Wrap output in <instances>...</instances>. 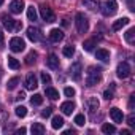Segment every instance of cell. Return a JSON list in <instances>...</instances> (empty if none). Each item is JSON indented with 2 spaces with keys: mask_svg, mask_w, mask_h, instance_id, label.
Instances as JSON below:
<instances>
[{
  "mask_svg": "<svg viewBox=\"0 0 135 135\" xmlns=\"http://www.w3.org/2000/svg\"><path fill=\"white\" fill-rule=\"evenodd\" d=\"M8 67L10 69H13V70H18L19 69V62H18V59H15V57H11V56H8Z\"/></svg>",
  "mask_w": 135,
  "mask_h": 135,
  "instance_id": "28",
  "label": "cell"
},
{
  "mask_svg": "<svg viewBox=\"0 0 135 135\" xmlns=\"http://www.w3.org/2000/svg\"><path fill=\"white\" fill-rule=\"evenodd\" d=\"M37 88H38L37 76H35L33 73H29V75L26 76V89H29V91H33V89H37Z\"/></svg>",
  "mask_w": 135,
  "mask_h": 135,
  "instance_id": "9",
  "label": "cell"
},
{
  "mask_svg": "<svg viewBox=\"0 0 135 135\" xmlns=\"http://www.w3.org/2000/svg\"><path fill=\"white\" fill-rule=\"evenodd\" d=\"M102 132L110 135V133H114V132H116V127H114L113 124H108V122H107V124H103V126H102Z\"/></svg>",
  "mask_w": 135,
  "mask_h": 135,
  "instance_id": "29",
  "label": "cell"
},
{
  "mask_svg": "<svg viewBox=\"0 0 135 135\" xmlns=\"http://www.w3.org/2000/svg\"><path fill=\"white\" fill-rule=\"evenodd\" d=\"M94 46H95V41H94V40H86V41L83 43L84 51H92V49H94Z\"/></svg>",
  "mask_w": 135,
  "mask_h": 135,
  "instance_id": "32",
  "label": "cell"
},
{
  "mask_svg": "<svg viewBox=\"0 0 135 135\" xmlns=\"http://www.w3.org/2000/svg\"><path fill=\"white\" fill-rule=\"evenodd\" d=\"M18 83H19V78H18V76H13L11 80H8V83H7V89H8V91H13V89H16Z\"/></svg>",
  "mask_w": 135,
  "mask_h": 135,
  "instance_id": "26",
  "label": "cell"
},
{
  "mask_svg": "<svg viewBox=\"0 0 135 135\" xmlns=\"http://www.w3.org/2000/svg\"><path fill=\"white\" fill-rule=\"evenodd\" d=\"M27 18H29V21H37V18H38V15H37V10L33 8V5H30V7H27Z\"/></svg>",
  "mask_w": 135,
  "mask_h": 135,
  "instance_id": "23",
  "label": "cell"
},
{
  "mask_svg": "<svg viewBox=\"0 0 135 135\" xmlns=\"http://www.w3.org/2000/svg\"><path fill=\"white\" fill-rule=\"evenodd\" d=\"M118 11V3L116 0H107V2L102 5V13L103 16H113Z\"/></svg>",
  "mask_w": 135,
  "mask_h": 135,
  "instance_id": "4",
  "label": "cell"
},
{
  "mask_svg": "<svg viewBox=\"0 0 135 135\" xmlns=\"http://www.w3.org/2000/svg\"><path fill=\"white\" fill-rule=\"evenodd\" d=\"M49 40L54 41V43L62 41V40H64V32H62L60 29H51V32H49Z\"/></svg>",
  "mask_w": 135,
  "mask_h": 135,
  "instance_id": "13",
  "label": "cell"
},
{
  "mask_svg": "<svg viewBox=\"0 0 135 135\" xmlns=\"http://www.w3.org/2000/svg\"><path fill=\"white\" fill-rule=\"evenodd\" d=\"M30 103H32V105H37V107L41 105V103H43V95H40V94L32 95V97H30Z\"/></svg>",
  "mask_w": 135,
  "mask_h": 135,
  "instance_id": "30",
  "label": "cell"
},
{
  "mask_svg": "<svg viewBox=\"0 0 135 135\" xmlns=\"http://www.w3.org/2000/svg\"><path fill=\"white\" fill-rule=\"evenodd\" d=\"M15 113H16L18 118H24V116L27 114V108L22 107V105H21V107H16V108H15Z\"/></svg>",
  "mask_w": 135,
  "mask_h": 135,
  "instance_id": "31",
  "label": "cell"
},
{
  "mask_svg": "<svg viewBox=\"0 0 135 135\" xmlns=\"http://www.w3.org/2000/svg\"><path fill=\"white\" fill-rule=\"evenodd\" d=\"M64 94H65L67 97H73V95H75V89H73V88H65V89H64Z\"/></svg>",
  "mask_w": 135,
  "mask_h": 135,
  "instance_id": "35",
  "label": "cell"
},
{
  "mask_svg": "<svg viewBox=\"0 0 135 135\" xmlns=\"http://www.w3.org/2000/svg\"><path fill=\"white\" fill-rule=\"evenodd\" d=\"M130 72H132V69H130L129 62H121V64L118 65V69H116V75H118V78H121V80L127 78V76L130 75Z\"/></svg>",
  "mask_w": 135,
  "mask_h": 135,
  "instance_id": "5",
  "label": "cell"
},
{
  "mask_svg": "<svg viewBox=\"0 0 135 135\" xmlns=\"http://www.w3.org/2000/svg\"><path fill=\"white\" fill-rule=\"evenodd\" d=\"M133 103H135V95L132 94L130 99H129V108H130V110H133Z\"/></svg>",
  "mask_w": 135,
  "mask_h": 135,
  "instance_id": "39",
  "label": "cell"
},
{
  "mask_svg": "<svg viewBox=\"0 0 135 135\" xmlns=\"http://www.w3.org/2000/svg\"><path fill=\"white\" fill-rule=\"evenodd\" d=\"M37 57H38L37 51H30V52L26 56V64H27V65H32V64H35V62H37Z\"/></svg>",
  "mask_w": 135,
  "mask_h": 135,
  "instance_id": "24",
  "label": "cell"
},
{
  "mask_svg": "<svg viewBox=\"0 0 135 135\" xmlns=\"http://www.w3.org/2000/svg\"><path fill=\"white\" fill-rule=\"evenodd\" d=\"M40 16H41V19L46 21V22H54V21H56V15H54L52 8H49L48 5H41V7H40Z\"/></svg>",
  "mask_w": 135,
  "mask_h": 135,
  "instance_id": "3",
  "label": "cell"
},
{
  "mask_svg": "<svg viewBox=\"0 0 135 135\" xmlns=\"http://www.w3.org/2000/svg\"><path fill=\"white\" fill-rule=\"evenodd\" d=\"M62 126H64V119H62V116H52L51 127H52L54 130H57V129H60Z\"/></svg>",
  "mask_w": 135,
  "mask_h": 135,
  "instance_id": "21",
  "label": "cell"
},
{
  "mask_svg": "<svg viewBox=\"0 0 135 135\" xmlns=\"http://www.w3.org/2000/svg\"><path fill=\"white\" fill-rule=\"evenodd\" d=\"M124 38H126V41H127V43H130V45H132V43L135 41V29H133V27H130V29L124 33Z\"/></svg>",
  "mask_w": 135,
  "mask_h": 135,
  "instance_id": "22",
  "label": "cell"
},
{
  "mask_svg": "<svg viewBox=\"0 0 135 135\" xmlns=\"http://www.w3.org/2000/svg\"><path fill=\"white\" fill-rule=\"evenodd\" d=\"M30 130H32V133H33V135H43V133L46 132L45 126H43V124H40V122H33Z\"/></svg>",
  "mask_w": 135,
  "mask_h": 135,
  "instance_id": "20",
  "label": "cell"
},
{
  "mask_svg": "<svg viewBox=\"0 0 135 135\" xmlns=\"http://www.w3.org/2000/svg\"><path fill=\"white\" fill-rule=\"evenodd\" d=\"M99 100H97V97H89L88 100H86V107H88V110H89V113L91 114H94L97 110H99Z\"/></svg>",
  "mask_w": 135,
  "mask_h": 135,
  "instance_id": "11",
  "label": "cell"
},
{
  "mask_svg": "<svg viewBox=\"0 0 135 135\" xmlns=\"http://www.w3.org/2000/svg\"><path fill=\"white\" fill-rule=\"evenodd\" d=\"M129 22H130L129 18H121V19H118V21L113 22V27H111V29H113V30H121V29H122L124 26H127Z\"/></svg>",
  "mask_w": 135,
  "mask_h": 135,
  "instance_id": "17",
  "label": "cell"
},
{
  "mask_svg": "<svg viewBox=\"0 0 135 135\" xmlns=\"http://www.w3.org/2000/svg\"><path fill=\"white\" fill-rule=\"evenodd\" d=\"M95 57L99 59V60H102V62H108L110 60V52L107 51V49H97V52H95Z\"/></svg>",
  "mask_w": 135,
  "mask_h": 135,
  "instance_id": "19",
  "label": "cell"
},
{
  "mask_svg": "<svg viewBox=\"0 0 135 135\" xmlns=\"http://www.w3.org/2000/svg\"><path fill=\"white\" fill-rule=\"evenodd\" d=\"M24 99H26V94L24 92H19L18 97H16V100H24Z\"/></svg>",
  "mask_w": 135,
  "mask_h": 135,
  "instance_id": "40",
  "label": "cell"
},
{
  "mask_svg": "<svg viewBox=\"0 0 135 135\" xmlns=\"http://www.w3.org/2000/svg\"><path fill=\"white\" fill-rule=\"evenodd\" d=\"M51 114H52V108H51V107H48V108H45V110L41 111V116H43V118H49Z\"/></svg>",
  "mask_w": 135,
  "mask_h": 135,
  "instance_id": "36",
  "label": "cell"
},
{
  "mask_svg": "<svg viewBox=\"0 0 135 135\" xmlns=\"http://www.w3.org/2000/svg\"><path fill=\"white\" fill-rule=\"evenodd\" d=\"M127 124H129L130 127H133V126H135V116H133V114H130V116L127 118Z\"/></svg>",
  "mask_w": 135,
  "mask_h": 135,
  "instance_id": "37",
  "label": "cell"
},
{
  "mask_svg": "<svg viewBox=\"0 0 135 135\" xmlns=\"http://www.w3.org/2000/svg\"><path fill=\"white\" fill-rule=\"evenodd\" d=\"M62 54H64L65 57H72V56L75 54V48H73L72 45H69V46H64V49H62Z\"/></svg>",
  "mask_w": 135,
  "mask_h": 135,
  "instance_id": "27",
  "label": "cell"
},
{
  "mask_svg": "<svg viewBox=\"0 0 135 135\" xmlns=\"http://www.w3.org/2000/svg\"><path fill=\"white\" fill-rule=\"evenodd\" d=\"M46 97H49L51 100H56V99H59V92L54 89V88H46Z\"/></svg>",
  "mask_w": 135,
  "mask_h": 135,
  "instance_id": "25",
  "label": "cell"
},
{
  "mask_svg": "<svg viewBox=\"0 0 135 135\" xmlns=\"http://www.w3.org/2000/svg\"><path fill=\"white\" fill-rule=\"evenodd\" d=\"M75 26H76V30L80 33H86L89 30V21H88V18L83 13H76V16H75Z\"/></svg>",
  "mask_w": 135,
  "mask_h": 135,
  "instance_id": "2",
  "label": "cell"
},
{
  "mask_svg": "<svg viewBox=\"0 0 135 135\" xmlns=\"http://www.w3.org/2000/svg\"><path fill=\"white\" fill-rule=\"evenodd\" d=\"M2 22H3V27L8 29V30H15L16 29V19H13L8 15H2Z\"/></svg>",
  "mask_w": 135,
  "mask_h": 135,
  "instance_id": "10",
  "label": "cell"
},
{
  "mask_svg": "<svg viewBox=\"0 0 135 135\" xmlns=\"http://www.w3.org/2000/svg\"><path fill=\"white\" fill-rule=\"evenodd\" d=\"M0 5H3V0H0Z\"/></svg>",
  "mask_w": 135,
  "mask_h": 135,
  "instance_id": "43",
  "label": "cell"
},
{
  "mask_svg": "<svg viewBox=\"0 0 135 135\" xmlns=\"http://www.w3.org/2000/svg\"><path fill=\"white\" fill-rule=\"evenodd\" d=\"M27 38H29L30 41H40V40H41V32H40V29L30 26V27L27 29Z\"/></svg>",
  "mask_w": 135,
  "mask_h": 135,
  "instance_id": "8",
  "label": "cell"
},
{
  "mask_svg": "<svg viewBox=\"0 0 135 135\" xmlns=\"http://www.w3.org/2000/svg\"><path fill=\"white\" fill-rule=\"evenodd\" d=\"M0 43H3V32L0 30Z\"/></svg>",
  "mask_w": 135,
  "mask_h": 135,
  "instance_id": "42",
  "label": "cell"
},
{
  "mask_svg": "<svg viewBox=\"0 0 135 135\" xmlns=\"http://www.w3.org/2000/svg\"><path fill=\"white\" fill-rule=\"evenodd\" d=\"M73 110H75V103H73V102H64V103L60 105V111H62L64 114H72Z\"/></svg>",
  "mask_w": 135,
  "mask_h": 135,
  "instance_id": "16",
  "label": "cell"
},
{
  "mask_svg": "<svg viewBox=\"0 0 135 135\" xmlns=\"http://www.w3.org/2000/svg\"><path fill=\"white\" fill-rule=\"evenodd\" d=\"M41 81H43V84H49L51 83V76L46 72H41Z\"/></svg>",
  "mask_w": 135,
  "mask_h": 135,
  "instance_id": "34",
  "label": "cell"
},
{
  "mask_svg": "<svg viewBox=\"0 0 135 135\" xmlns=\"http://www.w3.org/2000/svg\"><path fill=\"white\" fill-rule=\"evenodd\" d=\"M26 132H27V129H26V127H21V129H18V130H16V133H18V135H21V133H26Z\"/></svg>",
  "mask_w": 135,
  "mask_h": 135,
  "instance_id": "41",
  "label": "cell"
},
{
  "mask_svg": "<svg viewBox=\"0 0 135 135\" xmlns=\"http://www.w3.org/2000/svg\"><path fill=\"white\" fill-rule=\"evenodd\" d=\"M81 72H83V67H81L80 62L72 64V67H70V76H72L75 81H78V80L81 78Z\"/></svg>",
  "mask_w": 135,
  "mask_h": 135,
  "instance_id": "7",
  "label": "cell"
},
{
  "mask_svg": "<svg viewBox=\"0 0 135 135\" xmlns=\"http://www.w3.org/2000/svg\"><path fill=\"white\" fill-rule=\"evenodd\" d=\"M0 78H2V70H0Z\"/></svg>",
  "mask_w": 135,
  "mask_h": 135,
  "instance_id": "44",
  "label": "cell"
},
{
  "mask_svg": "<svg viewBox=\"0 0 135 135\" xmlns=\"http://www.w3.org/2000/svg\"><path fill=\"white\" fill-rule=\"evenodd\" d=\"M24 48H26V43H24L22 38L13 37V38L10 40V49H11L13 52H21V51H24Z\"/></svg>",
  "mask_w": 135,
  "mask_h": 135,
  "instance_id": "6",
  "label": "cell"
},
{
  "mask_svg": "<svg viewBox=\"0 0 135 135\" xmlns=\"http://www.w3.org/2000/svg\"><path fill=\"white\" fill-rule=\"evenodd\" d=\"M102 81V73L100 69H95V67H89L86 72V84L88 86H95Z\"/></svg>",
  "mask_w": 135,
  "mask_h": 135,
  "instance_id": "1",
  "label": "cell"
},
{
  "mask_svg": "<svg viewBox=\"0 0 135 135\" xmlns=\"http://www.w3.org/2000/svg\"><path fill=\"white\" fill-rule=\"evenodd\" d=\"M22 10H24V2L22 0H13V2L10 3V11L13 15H19Z\"/></svg>",
  "mask_w": 135,
  "mask_h": 135,
  "instance_id": "12",
  "label": "cell"
},
{
  "mask_svg": "<svg viewBox=\"0 0 135 135\" xmlns=\"http://www.w3.org/2000/svg\"><path fill=\"white\" fill-rule=\"evenodd\" d=\"M84 122H86L84 114H76V116H75V124H76V126H84Z\"/></svg>",
  "mask_w": 135,
  "mask_h": 135,
  "instance_id": "33",
  "label": "cell"
},
{
  "mask_svg": "<svg viewBox=\"0 0 135 135\" xmlns=\"http://www.w3.org/2000/svg\"><path fill=\"white\" fill-rule=\"evenodd\" d=\"M83 5L88 10H91V11H95L100 7V2H99V0H83Z\"/></svg>",
  "mask_w": 135,
  "mask_h": 135,
  "instance_id": "18",
  "label": "cell"
},
{
  "mask_svg": "<svg viewBox=\"0 0 135 135\" xmlns=\"http://www.w3.org/2000/svg\"><path fill=\"white\" fill-rule=\"evenodd\" d=\"M110 118L114 121V122H122L124 121V114L119 108H111L110 110Z\"/></svg>",
  "mask_w": 135,
  "mask_h": 135,
  "instance_id": "15",
  "label": "cell"
},
{
  "mask_svg": "<svg viewBox=\"0 0 135 135\" xmlns=\"http://www.w3.org/2000/svg\"><path fill=\"white\" fill-rule=\"evenodd\" d=\"M46 65L49 67V69H52V70H57L59 69V57L56 54H49L46 57Z\"/></svg>",
  "mask_w": 135,
  "mask_h": 135,
  "instance_id": "14",
  "label": "cell"
},
{
  "mask_svg": "<svg viewBox=\"0 0 135 135\" xmlns=\"http://www.w3.org/2000/svg\"><path fill=\"white\" fill-rule=\"evenodd\" d=\"M103 97H105L107 100H111V99H113V92H111V91H105V92H103Z\"/></svg>",
  "mask_w": 135,
  "mask_h": 135,
  "instance_id": "38",
  "label": "cell"
}]
</instances>
